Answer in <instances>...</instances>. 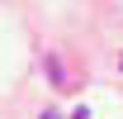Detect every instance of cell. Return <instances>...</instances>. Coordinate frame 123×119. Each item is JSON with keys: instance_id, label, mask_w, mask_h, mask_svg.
Returning <instances> with one entry per match:
<instances>
[{"instance_id": "obj_1", "label": "cell", "mask_w": 123, "mask_h": 119, "mask_svg": "<svg viewBox=\"0 0 123 119\" xmlns=\"http://www.w3.org/2000/svg\"><path fill=\"white\" fill-rule=\"evenodd\" d=\"M38 119H62V114H57V110H43V114H38Z\"/></svg>"}, {"instance_id": "obj_2", "label": "cell", "mask_w": 123, "mask_h": 119, "mask_svg": "<svg viewBox=\"0 0 123 119\" xmlns=\"http://www.w3.org/2000/svg\"><path fill=\"white\" fill-rule=\"evenodd\" d=\"M71 119H90V110H76V114H71Z\"/></svg>"}]
</instances>
